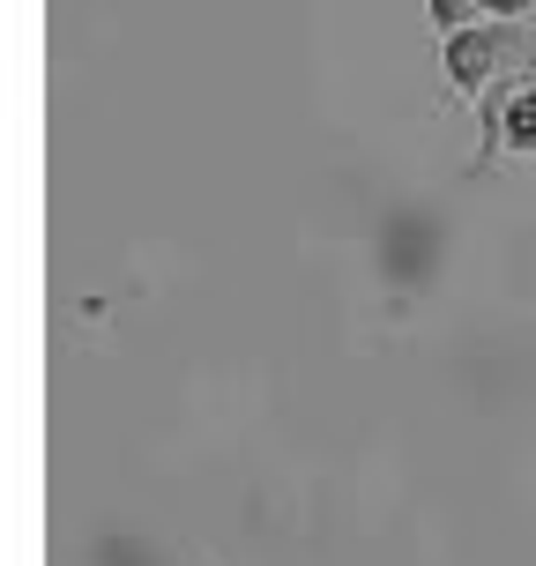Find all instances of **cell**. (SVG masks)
I'll return each instance as SVG.
<instances>
[{"label":"cell","instance_id":"6da1fadb","mask_svg":"<svg viewBox=\"0 0 536 566\" xmlns=\"http://www.w3.org/2000/svg\"><path fill=\"white\" fill-rule=\"evenodd\" d=\"M522 15H484V23L448 30V90H492L500 75L536 60V30H514Z\"/></svg>","mask_w":536,"mask_h":566},{"label":"cell","instance_id":"7a4b0ae2","mask_svg":"<svg viewBox=\"0 0 536 566\" xmlns=\"http://www.w3.org/2000/svg\"><path fill=\"white\" fill-rule=\"evenodd\" d=\"M507 142L514 149H536V90H514L507 97Z\"/></svg>","mask_w":536,"mask_h":566}]
</instances>
